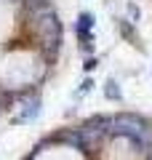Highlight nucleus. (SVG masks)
Listing matches in <instances>:
<instances>
[{
    "instance_id": "5",
    "label": "nucleus",
    "mask_w": 152,
    "mask_h": 160,
    "mask_svg": "<svg viewBox=\"0 0 152 160\" xmlns=\"http://www.w3.org/2000/svg\"><path fill=\"white\" fill-rule=\"evenodd\" d=\"M38 102H32V104H27V109H24V115H22V120H32V118H38Z\"/></svg>"
},
{
    "instance_id": "6",
    "label": "nucleus",
    "mask_w": 152,
    "mask_h": 160,
    "mask_svg": "<svg viewBox=\"0 0 152 160\" xmlns=\"http://www.w3.org/2000/svg\"><path fill=\"white\" fill-rule=\"evenodd\" d=\"M64 142L75 144V147H83V136L80 133H64Z\"/></svg>"
},
{
    "instance_id": "8",
    "label": "nucleus",
    "mask_w": 152,
    "mask_h": 160,
    "mask_svg": "<svg viewBox=\"0 0 152 160\" xmlns=\"http://www.w3.org/2000/svg\"><path fill=\"white\" fill-rule=\"evenodd\" d=\"M91 86H94V80H85L83 86H80V93H85V91H91Z\"/></svg>"
},
{
    "instance_id": "9",
    "label": "nucleus",
    "mask_w": 152,
    "mask_h": 160,
    "mask_svg": "<svg viewBox=\"0 0 152 160\" xmlns=\"http://www.w3.org/2000/svg\"><path fill=\"white\" fill-rule=\"evenodd\" d=\"M128 13H131L134 19H139V8H136V6H128Z\"/></svg>"
},
{
    "instance_id": "3",
    "label": "nucleus",
    "mask_w": 152,
    "mask_h": 160,
    "mask_svg": "<svg viewBox=\"0 0 152 160\" xmlns=\"http://www.w3.org/2000/svg\"><path fill=\"white\" fill-rule=\"evenodd\" d=\"M91 29H94V16L88 11H83L78 16V32H91Z\"/></svg>"
},
{
    "instance_id": "7",
    "label": "nucleus",
    "mask_w": 152,
    "mask_h": 160,
    "mask_svg": "<svg viewBox=\"0 0 152 160\" xmlns=\"http://www.w3.org/2000/svg\"><path fill=\"white\" fill-rule=\"evenodd\" d=\"M96 64H99V62H96V56H88V59H85V64H83V69H85V72H91V69H96Z\"/></svg>"
},
{
    "instance_id": "4",
    "label": "nucleus",
    "mask_w": 152,
    "mask_h": 160,
    "mask_svg": "<svg viewBox=\"0 0 152 160\" xmlns=\"http://www.w3.org/2000/svg\"><path fill=\"white\" fill-rule=\"evenodd\" d=\"M104 93H107V99H115V102H118V99L123 96V91H120V86H118V80H107V83H104Z\"/></svg>"
},
{
    "instance_id": "2",
    "label": "nucleus",
    "mask_w": 152,
    "mask_h": 160,
    "mask_svg": "<svg viewBox=\"0 0 152 160\" xmlns=\"http://www.w3.org/2000/svg\"><path fill=\"white\" fill-rule=\"evenodd\" d=\"M109 131L118 136H128V139H139V133L144 131V120L136 115H118L109 120Z\"/></svg>"
},
{
    "instance_id": "1",
    "label": "nucleus",
    "mask_w": 152,
    "mask_h": 160,
    "mask_svg": "<svg viewBox=\"0 0 152 160\" xmlns=\"http://www.w3.org/2000/svg\"><path fill=\"white\" fill-rule=\"evenodd\" d=\"M38 32H40V38H43L48 51H56L59 48V43H62V24H59V19H56L53 11L43 13L38 19Z\"/></svg>"
}]
</instances>
